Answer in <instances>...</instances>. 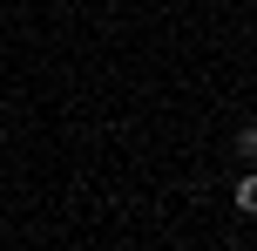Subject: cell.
I'll return each mask as SVG.
<instances>
[{
  "label": "cell",
  "mask_w": 257,
  "mask_h": 251,
  "mask_svg": "<svg viewBox=\"0 0 257 251\" xmlns=\"http://www.w3.org/2000/svg\"><path fill=\"white\" fill-rule=\"evenodd\" d=\"M237 211H257V177H237Z\"/></svg>",
  "instance_id": "cell-1"
}]
</instances>
